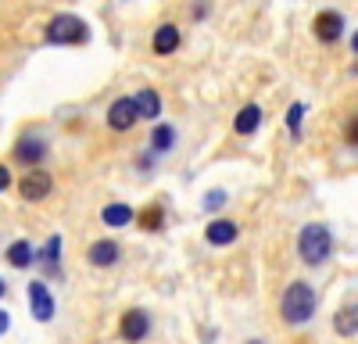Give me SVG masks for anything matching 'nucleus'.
I'll return each mask as SVG.
<instances>
[{
	"instance_id": "obj_8",
	"label": "nucleus",
	"mask_w": 358,
	"mask_h": 344,
	"mask_svg": "<svg viewBox=\"0 0 358 344\" xmlns=\"http://www.w3.org/2000/svg\"><path fill=\"white\" fill-rule=\"evenodd\" d=\"M122 337L126 341H143L147 337V330H151V315H147L143 308H129L126 315H122Z\"/></svg>"
},
{
	"instance_id": "obj_21",
	"label": "nucleus",
	"mask_w": 358,
	"mask_h": 344,
	"mask_svg": "<svg viewBox=\"0 0 358 344\" xmlns=\"http://www.w3.org/2000/svg\"><path fill=\"white\" fill-rule=\"evenodd\" d=\"M140 226H143V229H158V226H162V208H158V205H151V208H147V212L140 215Z\"/></svg>"
},
{
	"instance_id": "obj_26",
	"label": "nucleus",
	"mask_w": 358,
	"mask_h": 344,
	"mask_svg": "<svg viewBox=\"0 0 358 344\" xmlns=\"http://www.w3.org/2000/svg\"><path fill=\"white\" fill-rule=\"evenodd\" d=\"M248 344H262V341H248Z\"/></svg>"
},
{
	"instance_id": "obj_20",
	"label": "nucleus",
	"mask_w": 358,
	"mask_h": 344,
	"mask_svg": "<svg viewBox=\"0 0 358 344\" xmlns=\"http://www.w3.org/2000/svg\"><path fill=\"white\" fill-rule=\"evenodd\" d=\"M301 115H305V108H301V104H294V108L287 111V129H290V136H294V140L301 136Z\"/></svg>"
},
{
	"instance_id": "obj_12",
	"label": "nucleus",
	"mask_w": 358,
	"mask_h": 344,
	"mask_svg": "<svg viewBox=\"0 0 358 344\" xmlns=\"http://www.w3.org/2000/svg\"><path fill=\"white\" fill-rule=\"evenodd\" d=\"M133 108H136V119H158L162 115V97L158 90H140L133 97Z\"/></svg>"
},
{
	"instance_id": "obj_1",
	"label": "nucleus",
	"mask_w": 358,
	"mask_h": 344,
	"mask_svg": "<svg viewBox=\"0 0 358 344\" xmlns=\"http://www.w3.org/2000/svg\"><path fill=\"white\" fill-rule=\"evenodd\" d=\"M280 315L290 323V327H305L312 315H315V291L308 283L294 280L287 291H283V301H280Z\"/></svg>"
},
{
	"instance_id": "obj_2",
	"label": "nucleus",
	"mask_w": 358,
	"mask_h": 344,
	"mask_svg": "<svg viewBox=\"0 0 358 344\" xmlns=\"http://www.w3.org/2000/svg\"><path fill=\"white\" fill-rule=\"evenodd\" d=\"M297 251H301V258L308 266H322L326 258H330V251H334L330 229H326L322 222H308L301 229V237H297Z\"/></svg>"
},
{
	"instance_id": "obj_16",
	"label": "nucleus",
	"mask_w": 358,
	"mask_h": 344,
	"mask_svg": "<svg viewBox=\"0 0 358 344\" xmlns=\"http://www.w3.org/2000/svg\"><path fill=\"white\" fill-rule=\"evenodd\" d=\"M334 327H337L341 337H355V330H358V308H355V305H344V308L337 312Z\"/></svg>"
},
{
	"instance_id": "obj_10",
	"label": "nucleus",
	"mask_w": 358,
	"mask_h": 344,
	"mask_svg": "<svg viewBox=\"0 0 358 344\" xmlns=\"http://www.w3.org/2000/svg\"><path fill=\"white\" fill-rule=\"evenodd\" d=\"M15 158L25 162V165H40L47 158V143L40 136H22L18 140V148H15Z\"/></svg>"
},
{
	"instance_id": "obj_17",
	"label": "nucleus",
	"mask_w": 358,
	"mask_h": 344,
	"mask_svg": "<svg viewBox=\"0 0 358 344\" xmlns=\"http://www.w3.org/2000/svg\"><path fill=\"white\" fill-rule=\"evenodd\" d=\"M101 219H104L108 226H115V229H118V226H129L136 215H133V208H129V205H108V208L101 212Z\"/></svg>"
},
{
	"instance_id": "obj_19",
	"label": "nucleus",
	"mask_w": 358,
	"mask_h": 344,
	"mask_svg": "<svg viewBox=\"0 0 358 344\" xmlns=\"http://www.w3.org/2000/svg\"><path fill=\"white\" fill-rule=\"evenodd\" d=\"M57 258H62V237H50L47 248H43V262L50 273H57Z\"/></svg>"
},
{
	"instance_id": "obj_13",
	"label": "nucleus",
	"mask_w": 358,
	"mask_h": 344,
	"mask_svg": "<svg viewBox=\"0 0 358 344\" xmlns=\"http://www.w3.org/2000/svg\"><path fill=\"white\" fill-rule=\"evenodd\" d=\"M258 126H262V108H258V104H248V108H241V111H236V122H233V129L241 133V136L255 133Z\"/></svg>"
},
{
	"instance_id": "obj_25",
	"label": "nucleus",
	"mask_w": 358,
	"mask_h": 344,
	"mask_svg": "<svg viewBox=\"0 0 358 344\" xmlns=\"http://www.w3.org/2000/svg\"><path fill=\"white\" fill-rule=\"evenodd\" d=\"M4 291H8V287H4V280H0V298H4Z\"/></svg>"
},
{
	"instance_id": "obj_14",
	"label": "nucleus",
	"mask_w": 358,
	"mask_h": 344,
	"mask_svg": "<svg viewBox=\"0 0 358 344\" xmlns=\"http://www.w3.org/2000/svg\"><path fill=\"white\" fill-rule=\"evenodd\" d=\"M33 244H29V241H15L11 248H8V262L15 266V269H29V266H33Z\"/></svg>"
},
{
	"instance_id": "obj_23",
	"label": "nucleus",
	"mask_w": 358,
	"mask_h": 344,
	"mask_svg": "<svg viewBox=\"0 0 358 344\" xmlns=\"http://www.w3.org/2000/svg\"><path fill=\"white\" fill-rule=\"evenodd\" d=\"M11 180H15V176H11V169H8V165H0V194L11 187Z\"/></svg>"
},
{
	"instance_id": "obj_6",
	"label": "nucleus",
	"mask_w": 358,
	"mask_h": 344,
	"mask_svg": "<svg viewBox=\"0 0 358 344\" xmlns=\"http://www.w3.org/2000/svg\"><path fill=\"white\" fill-rule=\"evenodd\" d=\"M312 29H315L319 43H337V40L344 36V18H341L337 11H322V15H315Z\"/></svg>"
},
{
	"instance_id": "obj_9",
	"label": "nucleus",
	"mask_w": 358,
	"mask_h": 344,
	"mask_svg": "<svg viewBox=\"0 0 358 344\" xmlns=\"http://www.w3.org/2000/svg\"><path fill=\"white\" fill-rule=\"evenodd\" d=\"M86 258H90V266H97V269H108V266H115L118 258H122V248H118L115 241H97V244H90Z\"/></svg>"
},
{
	"instance_id": "obj_24",
	"label": "nucleus",
	"mask_w": 358,
	"mask_h": 344,
	"mask_svg": "<svg viewBox=\"0 0 358 344\" xmlns=\"http://www.w3.org/2000/svg\"><path fill=\"white\" fill-rule=\"evenodd\" d=\"M8 327H11V315L0 308V334H8Z\"/></svg>"
},
{
	"instance_id": "obj_3",
	"label": "nucleus",
	"mask_w": 358,
	"mask_h": 344,
	"mask_svg": "<svg viewBox=\"0 0 358 344\" xmlns=\"http://www.w3.org/2000/svg\"><path fill=\"white\" fill-rule=\"evenodd\" d=\"M86 36H90V25H86L83 18H76V15H57V18H50V25H47V40H50V43H69V47H76V43H86Z\"/></svg>"
},
{
	"instance_id": "obj_7",
	"label": "nucleus",
	"mask_w": 358,
	"mask_h": 344,
	"mask_svg": "<svg viewBox=\"0 0 358 344\" xmlns=\"http://www.w3.org/2000/svg\"><path fill=\"white\" fill-rule=\"evenodd\" d=\"M29 308H33V315L40 323H50L54 320V298L47 291V283H29Z\"/></svg>"
},
{
	"instance_id": "obj_4",
	"label": "nucleus",
	"mask_w": 358,
	"mask_h": 344,
	"mask_svg": "<svg viewBox=\"0 0 358 344\" xmlns=\"http://www.w3.org/2000/svg\"><path fill=\"white\" fill-rule=\"evenodd\" d=\"M50 176L43 169H29L25 176L18 180V194H22V201H43L47 194H50Z\"/></svg>"
},
{
	"instance_id": "obj_11",
	"label": "nucleus",
	"mask_w": 358,
	"mask_h": 344,
	"mask_svg": "<svg viewBox=\"0 0 358 344\" xmlns=\"http://www.w3.org/2000/svg\"><path fill=\"white\" fill-rule=\"evenodd\" d=\"M204 237H208V244L226 248V244H233L236 237H241V229H236V222H229V219H219V222H212L204 229Z\"/></svg>"
},
{
	"instance_id": "obj_18",
	"label": "nucleus",
	"mask_w": 358,
	"mask_h": 344,
	"mask_svg": "<svg viewBox=\"0 0 358 344\" xmlns=\"http://www.w3.org/2000/svg\"><path fill=\"white\" fill-rule=\"evenodd\" d=\"M172 143H176V129L172 126H155V136H151V151H158V155H165V151H172Z\"/></svg>"
},
{
	"instance_id": "obj_5",
	"label": "nucleus",
	"mask_w": 358,
	"mask_h": 344,
	"mask_svg": "<svg viewBox=\"0 0 358 344\" xmlns=\"http://www.w3.org/2000/svg\"><path fill=\"white\" fill-rule=\"evenodd\" d=\"M108 126H111L115 133H129V129L136 126L133 97H118V101H111V108H108Z\"/></svg>"
},
{
	"instance_id": "obj_15",
	"label": "nucleus",
	"mask_w": 358,
	"mask_h": 344,
	"mask_svg": "<svg viewBox=\"0 0 358 344\" xmlns=\"http://www.w3.org/2000/svg\"><path fill=\"white\" fill-rule=\"evenodd\" d=\"M179 50V29L176 25H162L155 33V54H172Z\"/></svg>"
},
{
	"instance_id": "obj_22",
	"label": "nucleus",
	"mask_w": 358,
	"mask_h": 344,
	"mask_svg": "<svg viewBox=\"0 0 358 344\" xmlns=\"http://www.w3.org/2000/svg\"><path fill=\"white\" fill-rule=\"evenodd\" d=\"M222 205H226V194H222V190H212V194L204 197V208H208V212H219Z\"/></svg>"
}]
</instances>
